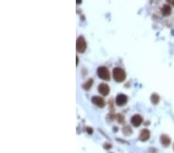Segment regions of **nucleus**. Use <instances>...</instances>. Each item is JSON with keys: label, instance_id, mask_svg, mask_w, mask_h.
Instances as JSON below:
<instances>
[{"label": "nucleus", "instance_id": "1", "mask_svg": "<svg viewBox=\"0 0 174 153\" xmlns=\"http://www.w3.org/2000/svg\"><path fill=\"white\" fill-rule=\"evenodd\" d=\"M113 74V78L115 79V80L117 82H122L125 80L126 74L125 72L123 69L120 68V67H115L113 69L112 71Z\"/></svg>", "mask_w": 174, "mask_h": 153}, {"label": "nucleus", "instance_id": "2", "mask_svg": "<svg viewBox=\"0 0 174 153\" xmlns=\"http://www.w3.org/2000/svg\"><path fill=\"white\" fill-rule=\"evenodd\" d=\"M98 76L105 80H108L110 79V73L107 67H99L97 70Z\"/></svg>", "mask_w": 174, "mask_h": 153}, {"label": "nucleus", "instance_id": "3", "mask_svg": "<svg viewBox=\"0 0 174 153\" xmlns=\"http://www.w3.org/2000/svg\"><path fill=\"white\" fill-rule=\"evenodd\" d=\"M87 48V44L85 42V39L83 37H79L77 39L76 43V49L79 53H83L85 51Z\"/></svg>", "mask_w": 174, "mask_h": 153}, {"label": "nucleus", "instance_id": "4", "mask_svg": "<svg viewBox=\"0 0 174 153\" xmlns=\"http://www.w3.org/2000/svg\"><path fill=\"white\" fill-rule=\"evenodd\" d=\"M98 91H99L100 94H101L103 96H107L109 94V91H110L109 86L107 84L101 83L98 86Z\"/></svg>", "mask_w": 174, "mask_h": 153}, {"label": "nucleus", "instance_id": "5", "mask_svg": "<svg viewBox=\"0 0 174 153\" xmlns=\"http://www.w3.org/2000/svg\"><path fill=\"white\" fill-rule=\"evenodd\" d=\"M91 100H92V102L95 105H97V107H99V108H103L105 105V100L102 97H99V96H94V97H92Z\"/></svg>", "mask_w": 174, "mask_h": 153}, {"label": "nucleus", "instance_id": "6", "mask_svg": "<svg viewBox=\"0 0 174 153\" xmlns=\"http://www.w3.org/2000/svg\"><path fill=\"white\" fill-rule=\"evenodd\" d=\"M116 104L118 105V106H122L124 104H125L127 103V101H128V98H127V96H125L123 94H119L118 95H117L116 97Z\"/></svg>", "mask_w": 174, "mask_h": 153}, {"label": "nucleus", "instance_id": "7", "mask_svg": "<svg viewBox=\"0 0 174 153\" xmlns=\"http://www.w3.org/2000/svg\"><path fill=\"white\" fill-rule=\"evenodd\" d=\"M142 116L139 115H133L131 118V123L133 126L135 127H138L142 123Z\"/></svg>", "mask_w": 174, "mask_h": 153}, {"label": "nucleus", "instance_id": "8", "mask_svg": "<svg viewBox=\"0 0 174 153\" xmlns=\"http://www.w3.org/2000/svg\"><path fill=\"white\" fill-rule=\"evenodd\" d=\"M150 137V132L148 129H142L139 134V139L142 142L147 141Z\"/></svg>", "mask_w": 174, "mask_h": 153}, {"label": "nucleus", "instance_id": "9", "mask_svg": "<svg viewBox=\"0 0 174 153\" xmlns=\"http://www.w3.org/2000/svg\"><path fill=\"white\" fill-rule=\"evenodd\" d=\"M171 11H172V9H171V6L169 5V4H164L161 9V13L164 16H168L170 15L171 13Z\"/></svg>", "mask_w": 174, "mask_h": 153}, {"label": "nucleus", "instance_id": "10", "mask_svg": "<svg viewBox=\"0 0 174 153\" xmlns=\"http://www.w3.org/2000/svg\"><path fill=\"white\" fill-rule=\"evenodd\" d=\"M160 142H161V144L164 146V147H167L170 145V142H171V140L170 138V137L166 134H163L161 135L160 137Z\"/></svg>", "mask_w": 174, "mask_h": 153}, {"label": "nucleus", "instance_id": "11", "mask_svg": "<svg viewBox=\"0 0 174 153\" xmlns=\"http://www.w3.org/2000/svg\"><path fill=\"white\" fill-rule=\"evenodd\" d=\"M92 84H93V80H92V79H90L89 80H88L86 83H84V84H83L84 89V90H89V89L91 88Z\"/></svg>", "mask_w": 174, "mask_h": 153}, {"label": "nucleus", "instance_id": "12", "mask_svg": "<svg viewBox=\"0 0 174 153\" xmlns=\"http://www.w3.org/2000/svg\"><path fill=\"white\" fill-rule=\"evenodd\" d=\"M151 101L153 104H158L159 101V96L157 94H153V95L151 96Z\"/></svg>", "mask_w": 174, "mask_h": 153}, {"label": "nucleus", "instance_id": "13", "mask_svg": "<svg viewBox=\"0 0 174 153\" xmlns=\"http://www.w3.org/2000/svg\"><path fill=\"white\" fill-rule=\"evenodd\" d=\"M87 132H88V133H89V134H92V133H93V130H92V128H87Z\"/></svg>", "mask_w": 174, "mask_h": 153}, {"label": "nucleus", "instance_id": "14", "mask_svg": "<svg viewBox=\"0 0 174 153\" xmlns=\"http://www.w3.org/2000/svg\"><path fill=\"white\" fill-rule=\"evenodd\" d=\"M168 2L170 3V4H171V5H173L174 6V1H168Z\"/></svg>", "mask_w": 174, "mask_h": 153}, {"label": "nucleus", "instance_id": "15", "mask_svg": "<svg viewBox=\"0 0 174 153\" xmlns=\"http://www.w3.org/2000/svg\"><path fill=\"white\" fill-rule=\"evenodd\" d=\"M173 149H174V145H173Z\"/></svg>", "mask_w": 174, "mask_h": 153}]
</instances>
